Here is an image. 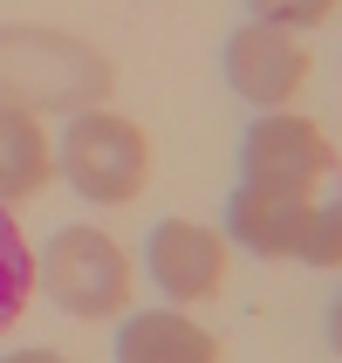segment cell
<instances>
[{
	"label": "cell",
	"mask_w": 342,
	"mask_h": 363,
	"mask_svg": "<svg viewBox=\"0 0 342 363\" xmlns=\"http://www.w3.org/2000/svg\"><path fill=\"white\" fill-rule=\"evenodd\" d=\"M117 89V62L96 41L69 35V28H35V21H7L0 28V103H14L28 117L41 110H103Z\"/></svg>",
	"instance_id": "6da1fadb"
},
{
	"label": "cell",
	"mask_w": 342,
	"mask_h": 363,
	"mask_svg": "<svg viewBox=\"0 0 342 363\" xmlns=\"http://www.w3.org/2000/svg\"><path fill=\"white\" fill-rule=\"evenodd\" d=\"M35 281L76 323L123 315V302H130V261H123V247L110 233H96V226H62L55 240H48V254L35 261Z\"/></svg>",
	"instance_id": "7a4b0ae2"
},
{
	"label": "cell",
	"mask_w": 342,
	"mask_h": 363,
	"mask_svg": "<svg viewBox=\"0 0 342 363\" xmlns=\"http://www.w3.org/2000/svg\"><path fill=\"white\" fill-rule=\"evenodd\" d=\"M62 172L82 199L96 206H130L151 179V144L130 117L117 110H82L69 130H62Z\"/></svg>",
	"instance_id": "3957f363"
},
{
	"label": "cell",
	"mask_w": 342,
	"mask_h": 363,
	"mask_svg": "<svg viewBox=\"0 0 342 363\" xmlns=\"http://www.w3.org/2000/svg\"><path fill=\"white\" fill-rule=\"evenodd\" d=\"M246 185H274V192H302L322 185L336 172V138H329L315 117H261L246 130Z\"/></svg>",
	"instance_id": "277c9868"
},
{
	"label": "cell",
	"mask_w": 342,
	"mask_h": 363,
	"mask_svg": "<svg viewBox=\"0 0 342 363\" xmlns=\"http://www.w3.org/2000/svg\"><path fill=\"white\" fill-rule=\"evenodd\" d=\"M226 76H233V89H240L246 103L274 110V103L302 96V82H308V48L287 35V28L253 21V28H240V35L226 41Z\"/></svg>",
	"instance_id": "5b68a950"
},
{
	"label": "cell",
	"mask_w": 342,
	"mask_h": 363,
	"mask_svg": "<svg viewBox=\"0 0 342 363\" xmlns=\"http://www.w3.org/2000/svg\"><path fill=\"white\" fill-rule=\"evenodd\" d=\"M151 281L171 302H205L226 281V240L199 220H164L151 233Z\"/></svg>",
	"instance_id": "8992f818"
},
{
	"label": "cell",
	"mask_w": 342,
	"mask_h": 363,
	"mask_svg": "<svg viewBox=\"0 0 342 363\" xmlns=\"http://www.w3.org/2000/svg\"><path fill=\"white\" fill-rule=\"evenodd\" d=\"M302 213H308L302 192L240 185V192H233V206H226V226H233V240L253 247L261 261H287V254H295V233H302Z\"/></svg>",
	"instance_id": "52a82bcc"
},
{
	"label": "cell",
	"mask_w": 342,
	"mask_h": 363,
	"mask_svg": "<svg viewBox=\"0 0 342 363\" xmlns=\"http://www.w3.org/2000/svg\"><path fill=\"white\" fill-rule=\"evenodd\" d=\"M117 363H220V343H212L192 315L158 308V315H130V323H123Z\"/></svg>",
	"instance_id": "ba28073f"
},
{
	"label": "cell",
	"mask_w": 342,
	"mask_h": 363,
	"mask_svg": "<svg viewBox=\"0 0 342 363\" xmlns=\"http://www.w3.org/2000/svg\"><path fill=\"white\" fill-rule=\"evenodd\" d=\"M55 172V151H48V130L41 117L14 110V103H0V206L14 199H35L41 185Z\"/></svg>",
	"instance_id": "9c48e42d"
},
{
	"label": "cell",
	"mask_w": 342,
	"mask_h": 363,
	"mask_svg": "<svg viewBox=\"0 0 342 363\" xmlns=\"http://www.w3.org/2000/svg\"><path fill=\"white\" fill-rule=\"evenodd\" d=\"M28 295H35V247H28V233L14 226V213L0 206V336L21 323Z\"/></svg>",
	"instance_id": "30bf717a"
},
{
	"label": "cell",
	"mask_w": 342,
	"mask_h": 363,
	"mask_svg": "<svg viewBox=\"0 0 342 363\" xmlns=\"http://www.w3.org/2000/svg\"><path fill=\"white\" fill-rule=\"evenodd\" d=\"M295 254H302V261H315L322 274H336V267H342V213H336V206H308V213H302Z\"/></svg>",
	"instance_id": "8fae6325"
},
{
	"label": "cell",
	"mask_w": 342,
	"mask_h": 363,
	"mask_svg": "<svg viewBox=\"0 0 342 363\" xmlns=\"http://www.w3.org/2000/svg\"><path fill=\"white\" fill-rule=\"evenodd\" d=\"M253 7V21H267V28H322V21H336L342 0H246Z\"/></svg>",
	"instance_id": "7c38bea8"
},
{
	"label": "cell",
	"mask_w": 342,
	"mask_h": 363,
	"mask_svg": "<svg viewBox=\"0 0 342 363\" xmlns=\"http://www.w3.org/2000/svg\"><path fill=\"white\" fill-rule=\"evenodd\" d=\"M0 363H69V357H55V350H14V357H0Z\"/></svg>",
	"instance_id": "4fadbf2b"
}]
</instances>
